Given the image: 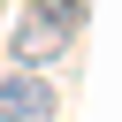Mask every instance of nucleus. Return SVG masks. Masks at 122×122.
Listing matches in <instances>:
<instances>
[{
	"label": "nucleus",
	"mask_w": 122,
	"mask_h": 122,
	"mask_svg": "<svg viewBox=\"0 0 122 122\" xmlns=\"http://www.w3.org/2000/svg\"><path fill=\"white\" fill-rule=\"evenodd\" d=\"M69 38H76V23H61L53 8H38V0H30L8 46H15V61H23V69H46V61H61V53H69Z\"/></svg>",
	"instance_id": "nucleus-1"
},
{
	"label": "nucleus",
	"mask_w": 122,
	"mask_h": 122,
	"mask_svg": "<svg viewBox=\"0 0 122 122\" xmlns=\"http://www.w3.org/2000/svg\"><path fill=\"white\" fill-rule=\"evenodd\" d=\"M0 122H53V84L38 69L0 76Z\"/></svg>",
	"instance_id": "nucleus-2"
},
{
	"label": "nucleus",
	"mask_w": 122,
	"mask_h": 122,
	"mask_svg": "<svg viewBox=\"0 0 122 122\" xmlns=\"http://www.w3.org/2000/svg\"><path fill=\"white\" fill-rule=\"evenodd\" d=\"M38 8H53L61 23H84V0H38Z\"/></svg>",
	"instance_id": "nucleus-3"
}]
</instances>
